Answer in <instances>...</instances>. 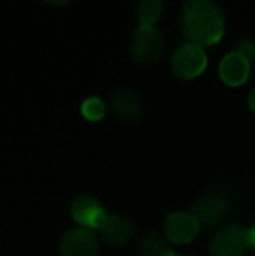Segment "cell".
<instances>
[{"label":"cell","mask_w":255,"mask_h":256,"mask_svg":"<svg viewBox=\"0 0 255 256\" xmlns=\"http://www.w3.org/2000/svg\"><path fill=\"white\" fill-rule=\"evenodd\" d=\"M182 32L189 44L209 46L221 40L225 32V15L219 4L209 0H189L180 14Z\"/></svg>","instance_id":"6da1fadb"},{"label":"cell","mask_w":255,"mask_h":256,"mask_svg":"<svg viewBox=\"0 0 255 256\" xmlns=\"http://www.w3.org/2000/svg\"><path fill=\"white\" fill-rule=\"evenodd\" d=\"M165 40L162 33L155 27H138L131 38V57L138 64L155 63L164 52Z\"/></svg>","instance_id":"7a4b0ae2"},{"label":"cell","mask_w":255,"mask_h":256,"mask_svg":"<svg viewBox=\"0 0 255 256\" xmlns=\"http://www.w3.org/2000/svg\"><path fill=\"white\" fill-rule=\"evenodd\" d=\"M251 248L248 230L239 225H227L212 237L209 252L212 256H246Z\"/></svg>","instance_id":"3957f363"},{"label":"cell","mask_w":255,"mask_h":256,"mask_svg":"<svg viewBox=\"0 0 255 256\" xmlns=\"http://www.w3.org/2000/svg\"><path fill=\"white\" fill-rule=\"evenodd\" d=\"M207 56L201 46L186 44L180 46L171 60V70L180 80H194L204 72Z\"/></svg>","instance_id":"277c9868"},{"label":"cell","mask_w":255,"mask_h":256,"mask_svg":"<svg viewBox=\"0 0 255 256\" xmlns=\"http://www.w3.org/2000/svg\"><path fill=\"white\" fill-rule=\"evenodd\" d=\"M99 250V240L89 228H74L59 243L60 256H98Z\"/></svg>","instance_id":"5b68a950"},{"label":"cell","mask_w":255,"mask_h":256,"mask_svg":"<svg viewBox=\"0 0 255 256\" xmlns=\"http://www.w3.org/2000/svg\"><path fill=\"white\" fill-rule=\"evenodd\" d=\"M230 212V202L222 194H207L200 196L192 206V214L200 225L215 226L221 224Z\"/></svg>","instance_id":"8992f818"},{"label":"cell","mask_w":255,"mask_h":256,"mask_svg":"<svg viewBox=\"0 0 255 256\" xmlns=\"http://www.w3.org/2000/svg\"><path fill=\"white\" fill-rule=\"evenodd\" d=\"M165 238L174 244H188L200 232V224L191 213L177 212L167 218L164 224Z\"/></svg>","instance_id":"52a82bcc"},{"label":"cell","mask_w":255,"mask_h":256,"mask_svg":"<svg viewBox=\"0 0 255 256\" xmlns=\"http://www.w3.org/2000/svg\"><path fill=\"white\" fill-rule=\"evenodd\" d=\"M110 111L120 122L135 123L143 114V104L135 92L120 88L114 92L110 99Z\"/></svg>","instance_id":"ba28073f"},{"label":"cell","mask_w":255,"mask_h":256,"mask_svg":"<svg viewBox=\"0 0 255 256\" xmlns=\"http://www.w3.org/2000/svg\"><path fill=\"white\" fill-rule=\"evenodd\" d=\"M105 243L111 246H123L131 242L135 234L134 222L122 214H107L101 226L98 228Z\"/></svg>","instance_id":"9c48e42d"},{"label":"cell","mask_w":255,"mask_h":256,"mask_svg":"<svg viewBox=\"0 0 255 256\" xmlns=\"http://www.w3.org/2000/svg\"><path fill=\"white\" fill-rule=\"evenodd\" d=\"M71 213L77 224L89 230H98L104 222V219L107 218V213L101 207V204L93 196L86 194L74 200Z\"/></svg>","instance_id":"30bf717a"},{"label":"cell","mask_w":255,"mask_h":256,"mask_svg":"<svg viewBox=\"0 0 255 256\" xmlns=\"http://www.w3.org/2000/svg\"><path fill=\"white\" fill-rule=\"evenodd\" d=\"M251 63L237 51L227 54L219 64L221 80L231 87H237L248 80Z\"/></svg>","instance_id":"8fae6325"},{"label":"cell","mask_w":255,"mask_h":256,"mask_svg":"<svg viewBox=\"0 0 255 256\" xmlns=\"http://www.w3.org/2000/svg\"><path fill=\"white\" fill-rule=\"evenodd\" d=\"M140 256H174L167 238L158 232H147L140 240Z\"/></svg>","instance_id":"7c38bea8"},{"label":"cell","mask_w":255,"mask_h":256,"mask_svg":"<svg viewBox=\"0 0 255 256\" xmlns=\"http://www.w3.org/2000/svg\"><path fill=\"white\" fill-rule=\"evenodd\" d=\"M164 12V4L159 0H143L137 8V16L141 27H153V24L161 18Z\"/></svg>","instance_id":"4fadbf2b"},{"label":"cell","mask_w":255,"mask_h":256,"mask_svg":"<svg viewBox=\"0 0 255 256\" xmlns=\"http://www.w3.org/2000/svg\"><path fill=\"white\" fill-rule=\"evenodd\" d=\"M81 112L89 122H99L105 117L107 106L99 98H89L81 105Z\"/></svg>","instance_id":"5bb4252c"},{"label":"cell","mask_w":255,"mask_h":256,"mask_svg":"<svg viewBox=\"0 0 255 256\" xmlns=\"http://www.w3.org/2000/svg\"><path fill=\"white\" fill-rule=\"evenodd\" d=\"M239 54H242L249 63L255 60V44L249 42V40H243L237 45V50H236Z\"/></svg>","instance_id":"9a60e30c"},{"label":"cell","mask_w":255,"mask_h":256,"mask_svg":"<svg viewBox=\"0 0 255 256\" xmlns=\"http://www.w3.org/2000/svg\"><path fill=\"white\" fill-rule=\"evenodd\" d=\"M248 104H249V108L255 112V88L249 93V98H248Z\"/></svg>","instance_id":"2e32d148"},{"label":"cell","mask_w":255,"mask_h":256,"mask_svg":"<svg viewBox=\"0 0 255 256\" xmlns=\"http://www.w3.org/2000/svg\"><path fill=\"white\" fill-rule=\"evenodd\" d=\"M249 237H251V246L255 249V226H252V230H249Z\"/></svg>","instance_id":"e0dca14e"},{"label":"cell","mask_w":255,"mask_h":256,"mask_svg":"<svg viewBox=\"0 0 255 256\" xmlns=\"http://www.w3.org/2000/svg\"><path fill=\"white\" fill-rule=\"evenodd\" d=\"M174 256H186V255H174Z\"/></svg>","instance_id":"ac0fdd59"}]
</instances>
